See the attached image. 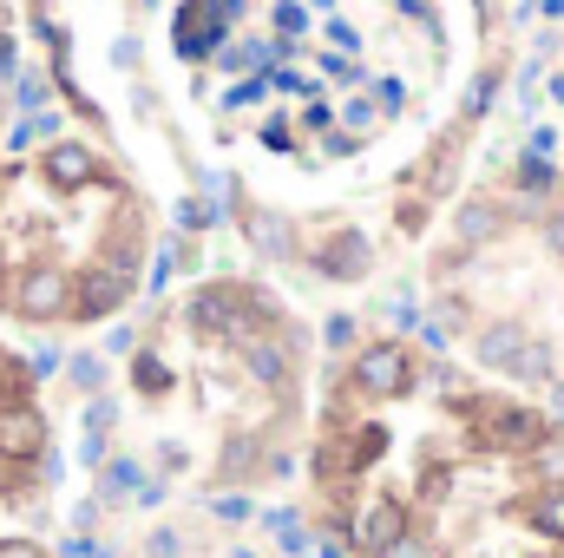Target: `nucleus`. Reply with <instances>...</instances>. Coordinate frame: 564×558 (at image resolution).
Masks as SVG:
<instances>
[{
	"label": "nucleus",
	"mask_w": 564,
	"mask_h": 558,
	"mask_svg": "<svg viewBox=\"0 0 564 558\" xmlns=\"http://www.w3.org/2000/svg\"><path fill=\"white\" fill-rule=\"evenodd\" d=\"M263 433H230L224 440V460H217V486H257V473H263Z\"/></svg>",
	"instance_id": "13"
},
{
	"label": "nucleus",
	"mask_w": 564,
	"mask_h": 558,
	"mask_svg": "<svg viewBox=\"0 0 564 558\" xmlns=\"http://www.w3.org/2000/svg\"><path fill=\"white\" fill-rule=\"evenodd\" d=\"M426 217H433V197H401V204H394V224H401L408 237H421Z\"/></svg>",
	"instance_id": "24"
},
{
	"label": "nucleus",
	"mask_w": 564,
	"mask_h": 558,
	"mask_svg": "<svg viewBox=\"0 0 564 558\" xmlns=\"http://www.w3.org/2000/svg\"><path fill=\"white\" fill-rule=\"evenodd\" d=\"M13 99H20V112H46L53 99H46V73H20L13 79Z\"/></svg>",
	"instance_id": "22"
},
{
	"label": "nucleus",
	"mask_w": 564,
	"mask_h": 558,
	"mask_svg": "<svg viewBox=\"0 0 564 558\" xmlns=\"http://www.w3.org/2000/svg\"><path fill=\"white\" fill-rule=\"evenodd\" d=\"M224 558H257V552H250V546H237V552H224Z\"/></svg>",
	"instance_id": "34"
},
{
	"label": "nucleus",
	"mask_w": 564,
	"mask_h": 558,
	"mask_svg": "<svg viewBox=\"0 0 564 558\" xmlns=\"http://www.w3.org/2000/svg\"><path fill=\"white\" fill-rule=\"evenodd\" d=\"M144 558H191L184 526H151V533H144Z\"/></svg>",
	"instance_id": "19"
},
{
	"label": "nucleus",
	"mask_w": 564,
	"mask_h": 558,
	"mask_svg": "<svg viewBox=\"0 0 564 558\" xmlns=\"http://www.w3.org/2000/svg\"><path fill=\"white\" fill-rule=\"evenodd\" d=\"M53 447V420L40 401H0V453L20 466H40Z\"/></svg>",
	"instance_id": "8"
},
{
	"label": "nucleus",
	"mask_w": 564,
	"mask_h": 558,
	"mask_svg": "<svg viewBox=\"0 0 564 558\" xmlns=\"http://www.w3.org/2000/svg\"><path fill=\"white\" fill-rule=\"evenodd\" d=\"M525 473H532L539 486H564V427H552V433L525 453Z\"/></svg>",
	"instance_id": "16"
},
{
	"label": "nucleus",
	"mask_w": 564,
	"mask_h": 558,
	"mask_svg": "<svg viewBox=\"0 0 564 558\" xmlns=\"http://www.w3.org/2000/svg\"><path fill=\"white\" fill-rule=\"evenodd\" d=\"M99 513H106L99 500H79V513H73V533H93V526H99Z\"/></svg>",
	"instance_id": "31"
},
{
	"label": "nucleus",
	"mask_w": 564,
	"mask_h": 558,
	"mask_svg": "<svg viewBox=\"0 0 564 558\" xmlns=\"http://www.w3.org/2000/svg\"><path fill=\"white\" fill-rule=\"evenodd\" d=\"M204 513L224 519V526H250V519H257V500H250V493H210Z\"/></svg>",
	"instance_id": "17"
},
{
	"label": "nucleus",
	"mask_w": 564,
	"mask_h": 558,
	"mask_svg": "<svg viewBox=\"0 0 564 558\" xmlns=\"http://www.w3.org/2000/svg\"><path fill=\"white\" fill-rule=\"evenodd\" d=\"M414 526V506L394 493V486H375L368 500H355V526H348V552L375 558L381 546H394L401 533Z\"/></svg>",
	"instance_id": "4"
},
{
	"label": "nucleus",
	"mask_w": 564,
	"mask_h": 558,
	"mask_svg": "<svg viewBox=\"0 0 564 558\" xmlns=\"http://www.w3.org/2000/svg\"><path fill=\"white\" fill-rule=\"evenodd\" d=\"M302 257H308V270H315L322 282H361L368 270H375V244H368L355 224H328Z\"/></svg>",
	"instance_id": "7"
},
{
	"label": "nucleus",
	"mask_w": 564,
	"mask_h": 558,
	"mask_svg": "<svg viewBox=\"0 0 564 558\" xmlns=\"http://www.w3.org/2000/svg\"><path fill=\"white\" fill-rule=\"evenodd\" d=\"M348 546H328V539H315V558H341Z\"/></svg>",
	"instance_id": "32"
},
{
	"label": "nucleus",
	"mask_w": 564,
	"mask_h": 558,
	"mask_svg": "<svg viewBox=\"0 0 564 558\" xmlns=\"http://www.w3.org/2000/svg\"><path fill=\"white\" fill-rule=\"evenodd\" d=\"M7 315L26 329H53L73 322V270L53 257H33L20 270H7Z\"/></svg>",
	"instance_id": "2"
},
{
	"label": "nucleus",
	"mask_w": 564,
	"mask_h": 558,
	"mask_svg": "<svg viewBox=\"0 0 564 558\" xmlns=\"http://www.w3.org/2000/svg\"><path fill=\"white\" fill-rule=\"evenodd\" d=\"M230 26H237V20H230L217 0H177V13H171V46H177L184 66H210Z\"/></svg>",
	"instance_id": "6"
},
{
	"label": "nucleus",
	"mask_w": 564,
	"mask_h": 558,
	"mask_svg": "<svg viewBox=\"0 0 564 558\" xmlns=\"http://www.w3.org/2000/svg\"><path fill=\"white\" fill-rule=\"evenodd\" d=\"M322 348H328V355H355V348H361V322H355V315H328V322H322Z\"/></svg>",
	"instance_id": "18"
},
{
	"label": "nucleus",
	"mask_w": 564,
	"mask_h": 558,
	"mask_svg": "<svg viewBox=\"0 0 564 558\" xmlns=\"http://www.w3.org/2000/svg\"><path fill=\"white\" fill-rule=\"evenodd\" d=\"M237 355H243V375H250L263 395H289V388H295V342H289L282 329H276V335L243 342Z\"/></svg>",
	"instance_id": "10"
},
{
	"label": "nucleus",
	"mask_w": 564,
	"mask_h": 558,
	"mask_svg": "<svg viewBox=\"0 0 564 558\" xmlns=\"http://www.w3.org/2000/svg\"><path fill=\"white\" fill-rule=\"evenodd\" d=\"M144 480H151V466H144V460H132V453H112V460L93 473V500H99L106 513H112V506H132V500L144 493Z\"/></svg>",
	"instance_id": "12"
},
{
	"label": "nucleus",
	"mask_w": 564,
	"mask_h": 558,
	"mask_svg": "<svg viewBox=\"0 0 564 558\" xmlns=\"http://www.w3.org/2000/svg\"><path fill=\"white\" fill-rule=\"evenodd\" d=\"M106 460H112V433H86V440H79V466H86V473H99Z\"/></svg>",
	"instance_id": "25"
},
{
	"label": "nucleus",
	"mask_w": 564,
	"mask_h": 558,
	"mask_svg": "<svg viewBox=\"0 0 564 558\" xmlns=\"http://www.w3.org/2000/svg\"><path fill=\"white\" fill-rule=\"evenodd\" d=\"M33 178H40L53 197H79V191H93V184L106 178V164H99V144L46 139L40 144V158H33Z\"/></svg>",
	"instance_id": "3"
},
{
	"label": "nucleus",
	"mask_w": 564,
	"mask_h": 558,
	"mask_svg": "<svg viewBox=\"0 0 564 558\" xmlns=\"http://www.w3.org/2000/svg\"><path fill=\"white\" fill-rule=\"evenodd\" d=\"M126 382H132V395H139V401H171V395H177V368H171L151 342L126 362Z\"/></svg>",
	"instance_id": "14"
},
{
	"label": "nucleus",
	"mask_w": 564,
	"mask_h": 558,
	"mask_svg": "<svg viewBox=\"0 0 564 558\" xmlns=\"http://www.w3.org/2000/svg\"><path fill=\"white\" fill-rule=\"evenodd\" d=\"M79 420H86L79 433H112V427H119V395H112V388H106V395H93Z\"/></svg>",
	"instance_id": "20"
},
{
	"label": "nucleus",
	"mask_w": 564,
	"mask_h": 558,
	"mask_svg": "<svg viewBox=\"0 0 564 558\" xmlns=\"http://www.w3.org/2000/svg\"><path fill=\"white\" fill-rule=\"evenodd\" d=\"M237 224H243V244L257 250V264H295V257H302L295 217H282V211H270V204H243Z\"/></svg>",
	"instance_id": "9"
},
{
	"label": "nucleus",
	"mask_w": 564,
	"mask_h": 558,
	"mask_svg": "<svg viewBox=\"0 0 564 558\" xmlns=\"http://www.w3.org/2000/svg\"><path fill=\"white\" fill-rule=\"evenodd\" d=\"M132 296H139V277H126V270H112V264L93 257L86 270H73V322H79V329L112 322Z\"/></svg>",
	"instance_id": "5"
},
{
	"label": "nucleus",
	"mask_w": 564,
	"mask_h": 558,
	"mask_svg": "<svg viewBox=\"0 0 564 558\" xmlns=\"http://www.w3.org/2000/svg\"><path fill=\"white\" fill-rule=\"evenodd\" d=\"M164 500H171V480H164V473H151V480H144V493L132 500V506H139V513H158Z\"/></svg>",
	"instance_id": "29"
},
{
	"label": "nucleus",
	"mask_w": 564,
	"mask_h": 558,
	"mask_svg": "<svg viewBox=\"0 0 564 558\" xmlns=\"http://www.w3.org/2000/svg\"><path fill=\"white\" fill-rule=\"evenodd\" d=\"M59 382H66V388L79 395V401H93V395H106V388H112V362H106L99 348H73V355H66V375H59Z\"/></svg>",
	"instance_id": "15"
},
{
	"label": "nucleus",
	"mask_w": 564,
	"mask_h": 558,
	"mask_svg": "<svg viewBox=\"0 0 564 558\" xmlns=\"http://www.w3.org/2000/svg\"><path fill=\"white\" fill-rule=\"evenodd\" d=\"M139 60H144V46L132 40V33H126V40H112V66H119V73H139Z\"/></svg>",
	"instance_id": "30"
},
{
	"label": "nucleus",
	"mask_w": 564,
	"mask_h": 558,
	"mask_svg": "<svg viewBox=\"0 0 564 558\" xmlns=\"http://www.w3.org/2000/svg\"><path fill=\"white\" fill-rule=\"evenodd\" d=\"M26 362H33V375H40V382H53V375H66V348H53V342H46V348H33Z\"/></svg>",
	"instance_id": "27"
},
{
	"label": "nucleus",
	"mask_w": 564,
	"mask_h": 558,
	"mask_svg": "<svg viewBox=\"0 0 564 558\" xmlns=\"http://www.w3.org/2000/svg\"><path fill=\"white\" fill-rule=\"evenodd\" d=\"M151 473H164V480H171V473H191V447H184V440H158V447H151Z\"/></svg>",
	"instance_id": "21"
},
{
	"label": "nucleus",
	"mask_w": 564,
	"mask_h": 558,
	"mask_svg": "<svg viewBox=\"0 0 564 558\" xmlns=\"http://www.w3.org/2000/svg\"><path fill=\"white\" fill-rule=\"evenodd\" d=\"M0 309H7V244H0Z\"/></svg>",
	"instance_id": "33"
},
{
	"label": "nucleus",
	"mask_w": 564,
	"mask_h": 558,
	"mask_svg": "<svg viewBox=\"0 0 564 558\" xmlns=\"http://www.w3.org/2000/svg\"><path fill=\"white\" fill-rule=\"evenodd\" d=\"M139 348H144L139 329H106V348H99V355H119V362H132Z\"/></svg>",
	"instance_id": "26"
},
{
	"label": "nucleus",
	"mask_w": 564,
	"mask_h": 558,
	"mask_svg": "<svg viewBox=\"0 0 564 558\" xmlns=\"http://www.w3.org/2000/svg\"><path fill=\"white\" fill-rule=\"evenodd\" d=\"M375 558H433V539H426V533H421V519H414V526H408V533H401L394 546H381Z\"/></svg>",
	"instance_id": "23"
},
{
	"label": "nucleus",
	"mask_w": 564,
	"mask_h": 558,
	"mask_svg": "<svg viewBox=\"0 0 564 558\" xmlns=\"http://www.w3.org/2000/svg\"><path fill=\"white\" fill-rule=\"evenodd\" d=\"M341 388L361 401V408H394V401H414L426 388V362L401 342V335H375L348 355L341 368Z\"/></svg>",
	"instance_id": "1"
},
{
	"label": "nucleus",
	"mask_w": 564,
	"mask_h": 558,
	"mask_svg": "<svg viewBox=\"0 0 564 558\" xmlns=\"http://www.w3.org/2000/svg\"><path fill=\"white\" fill-rule=\"evenodd\" d=\"M0 558H53L40 539H26V533H0Z\"/></svg>",
	"instance_id": "28"
},
{
	"label": "nucleus",
	"mask_w": 564,
	"mask_h": 558,
	"mask_svg": "<svg viewBox=\"0 0 564 558\" xmlns=\"http://www.w3.org/2000/svg\"><path fill=\"white\" fill-rule=\"evenodd\" d=\"M525 342H532V329H519V322H486V329L473 335V362H479L486 375H499V382H512V368H519V355H525Z\"/></svg>",
	"instance_id": "11"
}]
</instances>
